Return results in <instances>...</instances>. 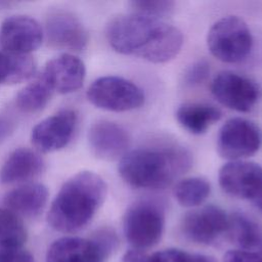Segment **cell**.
Listing matches in <instances>:
<instances>
[{
  "label": "cell",
  "mask_w": 262,
  "mask_h": 262,
  "mask_svg": "<svg viewBox=\"0 0 262 262\" xmlns=\"http://www.w3.org/2000/svg\"><path fill=\"white\" fill-rule=\"evenodd\" d=\"M105 37L115 51L154 63L173 59L183 45V35L177 27L132 12L110 19Z\"/></svg>",
  "instance_id": "cell-1"
},
{
  "label": "cell",
  "mask_w": 262,
  "mask_h": 262,
  "mask_svg": "<svg viewBox=\"0 0 262 262\" xmlns=\"http://www.w3.org/2000/svg\"><path fill=\"white\" fill-rule=\"evenodd\" d=\"M191 165V154L181 145L143 146L127 151L119 161L118 172L134 188L162 189Z\"/></svg>",
  "instance_id": "cell-2"
},
{
  "label": "cell",
  "mask_w": 262,
  "mask_h": 262,
  "mask_svg": "<svg viewBox=\"0 0 262 262\" xmlns=\"http://www.w3.org/2000/svg\"><path fill=\"white\" fill-rule=\"evenodd\" d=\"M107 185L91 171H81L69 178L53 199L47 214L48 224L60 232H76L89 224L103 204Z\"/></svg>",
  "instance_id": "cell-3"
},
{
  "label": "cell",
  "mask_w": 262,
  "mask_h": 262,
  "mask_svg": "<svg viewBox=\"0 0 262 262\" xmlns=\"http://www.w3.org/2000/svg\"><path fill=\"white\" fill-rule=\"evenodd\" d=\"M211 54L225 63L245 60L253 48V36L244 19L227 15L216 20L207 34Z\"/></svg>",
  "instance_id": "cell-4"
},
{
  "label": "cell",
  "mask_w": 262,
  "mask_h": 262,
  "mask_svg": "<svg viewBox=\"0 0 262 262\" xmlns=\"http://www.w3.org/2000/svg\"><path fill=\"white\" fill-rule=\"evenodd\" d=\"M165 212L152 201L130 205L123 217V232L132 248L143 250L157 245L164 233Z\"/></svg>",
  "instance_id": "cell-5"
},
{
  "label": "cell",
  "mask_w": 262,
  "mask_h": 262,
  "mask_svg": "<svg viewBox=\"0 0 262 262\" xmlns=\"http://www.w3.org/2000/svg\"><path fill=\"white\" fill-rule=\"evenodd\" d=\"M88 100L96 107L110 112H128L141 107L145 101L142 89L118 76H103L94 80L87 90Z\"/></svg>",
  "instance_id": "cell-6"
},
{
  "label": "cell",
  "mask_w": 262,
  "mask_h": 262,
  "mask_svg": "<svg viewBox=\"0 0 262 262\" xmlns=\"http://www.w3.org/2000/svg\"><path fill=\"white\" fill-rule=\"evenodd\" d=\"M262 146V131L253 121L235 117L219 129L216 148L218 155L229 161H239L255 155Z\"/></svg>",
  "instance_id": "cell-7"
},
{
  "label": "cell",
  "mask_w": 262,
  "mask_h": 262,
  "mask_svg": "<svg viewBox=\"0 0 262 262\" xmlns=\"http://www.w3.org/2000/svg\"><path fill=\"white\" fill-rule=\"evenodd\" d=\"M211 92L220 104L239 113L252 111L261 97L253 80L231 71L220 72L213 78Z\"/></svg>",
  "instance_id": "cell-8"
},
{
  "label": "cell",
  "mask_w": 262,
  "mask_h": 262,
  "mask_svg": "<svg viewBox=\"0 0 262 262\" xmlns=\"http://www.w3.org/2000/svg\"><path fill=\"white\" fill-rule=\"evenodd\" d=\"M44 35L50 47L74 52L82 51L88 44V32L73 12L56 8L46 16Z\"/></svg>",
  "instance_id": "cell-9"
},
{
  "label": "cell",
  "mask_w": 262,
  "mask_h": 262,
  "mask_svg": "<svg viewBox=\"0 0 262 262\" xmlns=\"http://www.w3.org/2000/svg\"><path fill=\"white\" fill-rule=\"evenodd\" d=\"M228 216L215 205L196 207L184 214L180 223L183 235L195 244L211 245L226 233Z\"/></svg>",
  "instance_id": "cell-10"
},
{
  "label": "cell",
  "mask_w": 262,
  "mask_h": 262,
  "mask_svg": "<svg viewBox=\"0 0 262 262\" xmlns=\"http://www.w3.org/2000/svg\"><path fill=\"white\" fill-rule=\"evenodd\" d=\"M218 181L225 193L253 201L262 191V167L251 161H229L219 169Z\"/></svg>",
  "instance_id": "cell-11"
},
{
  "label": "cell",
  "mask_w": 262,
  "mask_h": 262,
  "mask_svg": "<svg viewBox=\"0 0 262 262\" xmlns=\"http://www.w3.org/2000/svg\"><path fill=\"white\" fill-rule=\"evenodd\" d=\"M77 125V114L73 110H62L40 121L31 132L32 144L38 151L59 150L71 141Z\"/></svg>",
  "instance_id": "cell-12"
},
{
  "label": "cell",
  "mask_w": 262,
  "mask_h": 262,
  "mask_svg": "<svg viewBox=\"0 0 262 262\" xmlns=\"http://www.w3.org/2000/svg\"><path fill=\"white\" fill-rule=\"evenodd\" d=\"M44 31L40 24L28 15H12L0 27V46L5 52L29 54L42 44Z\"/></svg>",
  "instance_id": "cell-13"
},
{
  "label": "cell",
  "mask_w": 262,
  "mask_h": 262,
  "mask_svg": "<svg viewBox=\"0 0 262 262\" xmlns=\"http://www.w3.org/2000/svg\"><path fill=\"white\" fill-rule=\"evenodd\" d=\"M131 137L122 125L100 120L93 123L88 130V143L92 154L101 160L121 159L130 146Z\"/></svg>",
  "instance_id": "cell-14"
},
{
  "label": "cell",
  "mask_w": 262,
  "mask_h": 262,
  "mask_svg": "<svg viewBox=\"0 0 262 262\" xmlns=\"http://www.w3.org/2000/svg\"><path fill=\"white\" fill-rule=\"evenodd\" d=\"M108 255L94 237L63 236L49 246L46 262H103Z\"/></svg>",
  "instance_id": "cell-15"
},
{
  "label": "cell",
  "mask_w": 262,
  "mask_h": 262,
  "mask_svg": "<svg viewBox=\"0 0 262 262\" xmlns=\"http://www.w3.org/2000/svg\"><path fill=\"white\" fill-rule=\"evenodd\" d=\"M42 76L53 91L69 94L83 86L86 68L79 57L64 53L50 59L46 63Z\"/></svg>",
  "instance_id": "cell-16"
},
{
  "label": "cell",
  "mask_w": 262,
  "mask_h": 262,
  "mask_svg": "<svg viewBox=\"0 0 262 262\" xmlns=\"http://www.w3.org/2000/svg\"><path fill=\"white\" fill-rule=\"evenodd\" d=\"M45 168L43 159L28 147L14 149L0 168V183L12 184L39 176Z\"/></svg>",
  "instance_id": "cell-17"
},
{
  "label": "cell",
  "mask_w": 262,
  "mask_h": 262,
  "mask_svg": "<svg viewBox=\"0 0 262 262\" xmlns=\"http://www.w3.org/2000/svg\"><path fill=\"white\" fill-rule=\"evenodd\" d=\"M47 200L48 189L44 184L27 183L6 192L3 202L16 215L32 218L42 213Z\"/></svg>",
  "instance_id": "cell-18"
},
{
  "label": "cell",
  "mask_w": 262,
  "mask_h": 262,
  "mask_svg": "<svg viewBox=\"0 0 262 262\" xmlns=\"http://www.w3.org/2000/svg\"><path fill=\"white\" fill-rule=\"evenodd\" d=\"M221 117L222 112L220 108L203 102H184L175 112V118L178 124L184 130L194 135L205 133Z\"/></svg>",
  "instance_id": "cell-19"
},
{
  "label": "cell",
  "mask_w": 262,
  "mask_h": 262,
  "mask_svg": "<svg viewBox=\"0 0 262 262\" xmlns=\"http://www.w3.org/2000/svg\"><path fill=\"white\" fill-rule=\"evenodd\" d=\"M226 233L242 250L252 251L262 247V227L244 213L235 212L228 216Z\"/></svg>",
  "instance_id": "cell-20"
},
{
  "label": "cell",
  "mask_w": 262,
  "mask_h": 262,
  "mask_svg": "<svg viewBox=\"0 0 262 262\" xmlns=\"http://www.w3.org/2000/svg\"><path fill=\"white\" fill-rule=\"evenodd\" d=\"M36 72V62L30 54L0 51V85L16 84L29 80Z\"/></svg>",
  "instance_id": "cell-21"
},
{
  "label": "cell",
  "mask_w": 262,
  "mask_h": 262,
  "mask_svg": "<svg viewBox=\"0 0 262 262\" xmlns=\"http://www.w3.org/2000/svg\"><path fill=\"white\" fill-rule=\"evenodd\" d=\"M52 88L41 75L37 80L27 84L16 94L15 103L23 113L31 114L43 110L52 95Z\"/></svg>",
  "instance_id": "cell-22"
},
{
  "label": "cell",
  "mask_w": 262,
  "mask_h": 262,
  "mask_svg": "<svg viewBox=\"0 0 262 262\" xmlns=\"http://www.w3.org/2000/svg\"><path fill=\"white\" fill-rule=\"evenodd\" d=\"M211 193L210 182L203 177L193 176L179 180L174 188L173 194L177 203L185 208H196L201 206Z\"/></svg>",
  "instance_id": "cell-23"
},
{
  "label": "cell",
  "mask_w": 262,
  "mask_h": 262,
  "mask_svg": "<svg viewBox=\"0 0 262 262\" xmlns=\"http://www.w3.org/2000/svg\"><path fill=\"white\" fill-rule=\"evenodd\" d=\"M27 230L18 215L6 208H0V246L23 247Z\"/></svg>",
  "instance_id": "cell-24"
},
{
  "label": "cell",
  "mask_w": 262,
  "mask_h": 262,
  "mask_svg": "<svg viewBox=\"0 0 262 262\" xmlns=\"http://www.w3.org/2000/svg\"><path fill=\"white\" fill-rule=\"evenodd\" d=\"M132 13L162 19L174 10V2L167 0H135L129 3Z\"/></svg>",
  "instance_id": "cell-25"
},
{
  "label": "cell",
  "mask_w": 262,
  "mask_h": 262,
  "mask_svg": "<svg viewBox=\"0 0 262 262\" xmlns=\"http://www.w3.org/2000/svg\"><path fill=\"white\" fill-rule=\"evenodd\" d=\"M210 75V64L205 59L192 62L184 72L183 81L187 86H196L205 82Z\"/></svg>",
  "instance_id": "cell-26"
},
{
  "label": "cell",
  "mask_w": 262,
  "mask_h": 262,
  "mask_svg": "<svg viewBox=\"0 0 262 262\" xmlns=\"http://www.w3.org/2000/svg\"><path fill=\"white\" fill-rule=\"evenodd\" d=\"M0 262H35V258L24 247L0 246Z\"/></svg>",
  "instance_id": "cell-27"
},
{
  "label": "cell",
  "mask_w": 262,
  "mask_h": 262,
  "mask_svg": "<svg viewBox=\"0 0 262 262\" xmlns=\"http://www.w3.org/2000/svg\"><path fill=\"white\" fill-rule=\"evenodd\" d=\"M188 253L180 249L170 248L149 255L148 262H186Z\"/></svg>",
  "instance_id": "cell-28"
},
{
  "label": "cell",
  "mask_w": 262,
  "mask_h": 262,
  "mask_svg": "<svg viewBox=\"0 0 262 262\" xmlns=\"http://www.w3.org/2000/svg\"><path fill=\"white\" fill-rule=\"evenodd\" d=\"M222 262H262V255L249 250H230L224 254Z\"/></svg>",
  "instance_id": "cell-29"
},
{
  "label": "cell",
  "mask_w": 262,
  "mask_h": 262,
  "mask_svg": "<svg viewBox=\"0 0 262 262\" xmlns=\"http://www.w3.org/2000/svg\"><path fill=\"white\" fill-rule=\"evenodd\" d=\"M148 258L149 255L143 252V250L132 248L124 253L122 262H148Z\"/></svg>",
  "instance_id": "cell-30"
},
{
  "label": "cell",
  "mask_w": 262,
  "mask_h": 262,
  "mask_svg": "<svg viewBox=\"0 0 262 262\" xmlns=\"http://www.w3.org/2000/svg\"><path fill=\"white\" fill-rule=\"evenodd\" d=\"M186 262H217V261L213 256H210V255L188 253Z\"/></svg>",
  "instance_id": "cell-31"
},
{
  "label": "cell",
  "mask_w": 262,
  "mask_h": 262,
  "mask_svg": "<svg viewBox=\"0 0 262 262\" xmlns=\"http://www.w3.org/2000/svg\"><path fill=\"white\" fill-rule=\"evenodd\" d=\"M253 202L255 203L257 208L262 212V191L253 200Z\"/></svg>",
  "instance_id": "cell-32"
},
{
  "label": "cell",
  "mask_w": 262,
  "mask_h": 262,
  "mask_svg": "<svg viewBox=\"0 0 262 262\" xmlns=\"http://www.w3.org/2000/svg\"><path fill=\"white\" fill-rule=\"evenodd\" d=\"M261 255H262V252H261Z\"/></svg>",
  "instance_id": "cell-33"
}]
</instances>
